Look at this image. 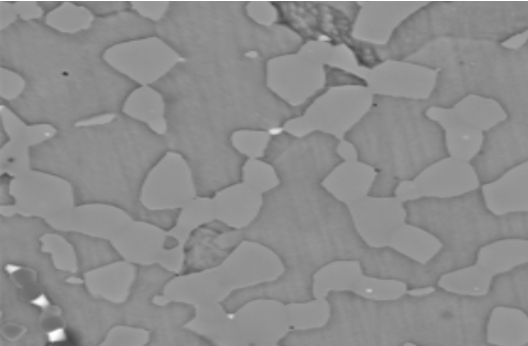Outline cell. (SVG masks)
Returning <instances> with one entry per match:
<instances>
[{"label":"cell","mask_w":528,"mask_h":346,"mask_svg":"<svg viewBox=\"0 0 528 346\" xmlns=\"http://www.w3.org/2000/svg\"><path fill=\"white\" fill-rule=\"evenodd\" d=\"M340 144L322 129L271 134L256 159L273 169L277 184L262 192L256 216L241 228L214 219L190 232L183 261L194 274L220 266L243 242L269 249L282 265L275 279L232 290L219 302L226 314L261 300L284 306L314 301L315 274L337 261H357L365 275L404 281L408 290L428 287L424 264L389 247L370 246L348 203L325 185L346 162Z\"/></svg>","instance_id":"obj_1"},{"label":"cell","mask_w":528,"mask_h":346,"mask_svg":"<svg viewBox=\"0 0 528 346\" xmlns=\"http://www.w3.org/2000/svg\"><path fill=\"white\" fill-rule=\"evenodd\" d=\"M269 62L257 55L182 60L148 84L162 99L170 152L185 161L196 197L213 199L243 182L249 156L234 146L235 133L282 129L332 88L366 85L363 77L324 64L323 85L291 104L268 85Z\"/></svg>","instance_id":"obj_2"},{"label":"cell","mask_w":528,"mask_h":346,"mask_svg":"<svg viewBox=\"0 0 528 346\" xmlns=\"http://www.w3.org/2000/svg\"><path fill=\"white\" fill-rule=\"evenodd\" d=\"M47 13L15 19L0 31V66L24 81L2 106L27 126L61 131L103 115L123 112L142 85L113 67L105 53L116 45L157 38L156 20L135 9L65 32L47 23Z\"/></svg>","instance_id":"obj_3"},{"label":"cell","mask_w":528,"mask_h":346,"mask_svg":"<svg viewBox=\"0 0 528 346\" xmlns=\"http://www.w3.org/2000/svg\"><path fill=\"white\" fill-rule=\"evenodd\" d=\"M329 317L319 327L288 330L279 346H487L485 322L495 305L528 312V263L498 275L484 296L440 287L374 300L347 290L324 296Z\"/></svg>","instance_id":"obj_4"},{"label":"cell","mask_w":528,"mask_h":346,"mask_svg":"<svg viewBox=\"0 0 528 346\" xmlns=\"http://www.w3.org/2000/svg\"><path fill=\"white\" fill-rule=\"evenodd\" d=\"M170 152L165 134L124 112L103 124L73 126L28 148L31 170L66 181L73 205H108L134 221L170 231L181 208L150 209L145 181Z\"/></svg>","instance_id":"obj_5"},{"label":"cell","mask_w":528,"mask_h":346,"mask_svg":"<svg viewBox=\"0 0 528 346\" xmlns=\"http://www.w3.org/2000/svg\"><path fill=\"white\" fill-rule=\"evenodd\" d=\"M405 63L437 71L425 98L431 108L451 110L469 96L495 101L505 118L482 132L468 161L479 185L528 162V41L499 43L439 40Z\"/></svg>","instance_id":"obj_6"},{"label":"cell","mask_w":528,"mask_h":346,"mask_svg":"<svg viewBox=\"0 0 528 346\" xmlns=\"http://www.w3.org/2000/svg\"><path fill=\"white\" fill-rule=\"evenodd\" d=\"M425 98L374 93L366 112L342 134L356 162L374 177L366 197L396 198L398 186L450 157L446 132Z\"/></svg>","instance_id":"obj_7"},{"label":"cell","mask_w":528,"mask_h":346,"mask_svg":"<svg viewBox=\"0 0 528 346\" xmlns=\"http://www.w3.org/2000/svg\"><path fill=\"white\" fill-rule=\"evenodd\" d=\"M248 5V1L169 2L156 21L157 38L184 61L250 55L271 61L303 48L286 28L256 21Z\"/></svg>","instance_id":"obj_8"},{"label":"cell","mask_w":528,"mask_h":346,"mask_svg":"<svg viewBox=\"0 0 528 346\" xmlns=\"http://www.w3.org/2000/svg\"><path fill=\"white\" fill-rule=\"evenodd\" d=\"M405 223L417 226L441 244L424 264L427 286L440 276L466 267L478 249L503 238L528 239V211L496 215L485 203L481 186L451 197H418L402 201Z\"/></svg>","instance_id":"obj_9"},{"label":"cell","mask_w":528,"mask_h":346,"mask_svg":"<svg viewBox=\"0 0 528 346\" xmlns=\"http://www.w3.org/2000/svg\"><path fill=\"white\" fill-rule=\"evenodd\" d=\"M528 30V1H431L405 17L384 43L379 65L405 62L439 40L503 44Z\"/></svg>","instance_id":"obj_10"},{"label":"cell","mask_w":528,"mask_h":346,"mask_svg":"<svg viewBox=\"0 0 528 346\" xmlns=\"http://www.w3.org/2000/svg\"><path fill=\"white\" fill-rule=\"evenodd\" d=\"M276 12L273 24L295 34L305 46L324 41L352 49L357 38L353 29L362 6L357 2L270 1Z\"/></svg>","instance_id":"obj_11"},{"label":"cell","mask_w":528,"mask_h":346,"mask_svg":"<svg viewBox=\"0 0 528 346\" xmlns=\"http://www.w3.org/2000/svg\"><path fill=\"white\" fill-rule=\"evenodd\" d=\"M528 263V239L503 238L481 246L472 264L439 277L437 287L465 296H484L498 275Z\"/></svg>","instance_id":"obj_12"},{"label":"cell","mask_w":528,"mask_h":346,"mask_svg":"<svg viewBox=\"0 0 528 346\" xmlns=\"http://www.w3.org/2000/svg\"><path fill=\"white\" fill-rule=\"evenodd\" d=\"M485 341L492 346H527L528 312L515 306H493L485 322Z\"/></svg>","instance_id":"obj_13"},{"label":"cell","mask_w":528,"mask_h":346,"mask_svg":"<svg viewBox=\"0 0 528 346\" xmlns=\"http://www.w3.org/2000/svg\"><path fill=\"white\" fill-rule=\"evenodd\" d=\"M75 248L78 262L77 275L122 260L120 254L104 239L92 238L74 231H58Z\"/></svg>","instance_id":"obj_14"},{"label":"cell","mask_w":528,"mask_h":346,"mask_svg":"<svg viewBox=\"0 0 528 346\" xmlns=\"http://www.w3.org/2000/svg\"><path fill=\"white\" fill-rule=\"evenodd\" d=\"M387 247L417 263L425 264L439 251L441 244L427 231L405 223L395 231Z\"/></svg>","instance_id":"obj_15"},{"label":"cell","mask_w":528,"mask_h":346,"mask_svg":"<svg viewBox=\"0 0 528 346\" xmlns=\"http://www.w3.org/2000/svg\"><path fill=\"white\" fill-rule=\"evenodd\" d=\"M79 6L85 8L88 12L93 15V18H106L118 13L132 9L133 6L131 2H72Z\"/></svg>","instance_id":"obj_16"}]
</instances>
